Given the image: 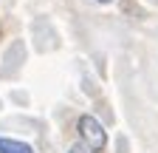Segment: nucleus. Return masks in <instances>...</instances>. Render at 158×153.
<instances>
[{
	"label": "nucleus",
	"mask_w": 158,
	"mask_h": 153,
	"mask_svg": "<svg viewBox=\"0 0 158 153\" xmlns=\"http://www.w3.org/2000/svg\"><path fill=\"white\" fill-rule=\"evenodd\" d=\"M76 133H79V139L85 145H90L96 153L105 150V145H107V130L102 128V122L96 116H90V113H82V116L76 119Z\"/></svg>",
	"instance_id": "nucleus-1"
},
{
	"label": "nucleus",
	"mask_w": 158,
	"mask_h": 153,
	"mask_svg": "<svg viewBox=\"0 0 158 153\" xmlns=\"http://www.w3.org/2000/svg\"><path fill=\"white\" fill-rule=\"evenodd\" d=\"M0 153H34V147L26 145V142H20V139L0 136Z\"/></svg>",
	"instance_id": "nucleus-2"
},
{
	"label": "nucleus",
	"mask_w": 158,
	"mask_h": 153,
	"mask_svg": "<svg viewBox=\"0 0 158 153\" xmlns=\"http://www.w3.org/2000/svg\"><path fill=\"white\" fill-rule=\"evenodd\" d=\"M68 153H96V150H93L90 145H85L82 139H79V142H73V145L68 147Z\"/></svg>",
	"instance_id": "nucleus-3"
},
{
	"label": "nucleus",
	"mask_w": 158,
	"mask_h": 153,
	"mask_svg": "<svg viewBox=\"0 0 158 153\" xmlns=\"http://www.w3.org/2000/svg\"><path fill=\"white\" fill-rule=\"evenodd\" d=\"M96 3H102V6H107V3H113V0H96Z\"/></svg>",
	"instance_id": "nucleus-4"
}]
</instances>
